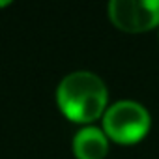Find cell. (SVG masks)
Returning a JSON list of instances; mask_svg holds the SVG:
<instances>
[{
    "instance_id": "cell-1",
    "label": "cell",
    "mask_w": 159,
    "mask_h": 159,
    "mask_svg": "<svg viewBox=\"0 0 159 159\" xmlns=\"http://www.w3.org/2000/svg\"><path fill=\"white\" fill-rule=\"evenodd\" d=\"M107 99L109 94L103 79L86 69L67 73L56 88L60 111L69 120L81 124H90L105 114Z\"/></svg>"
},
{
    "instance_id": "cell-2",
    "label": "cell",
    "mask_w": 159,
    "mask_h": 159,
    "mask_svg": "<svg viewBox=\"0 0 159 159\" xmlns=\"http://www.w3.org/2000/svg\"><path fill=\"white\" fill-rule=\"evenodd\" d=\"M150 129V112L144 105L133 99H120L107 107L103 114V131L109 139L120 144L140 140Z\"/></svg>"
},
{
    "instance_id": "cell-3",
    "label": "cell",
    "mask_w": 159,
    "mask_h": 159,
    "mask_svg": "<svg viewBox=\"0 0 159 159\" xmlns=\"http://www.w3.org/2000/svg\"><path fill=\"white\" fill-rule=\"evenodd\" d=\"M107 10L124 32H146L159 25V0H111Z\"/></svg>"
},
{
    "instance_id": "cell-4",
    "label": "cell",
    "mask_w": 159,
    "mask_h": 159,
    "mask_svg": "<svg viewBox=\"0 0 159 159\" xmlns=\"http://www.w3.org/2000/svg\"><path fill=\"white\" fill-rule=\"evenodd\" d=\"M109 152V137L103 127L86 125L73 137V153L77 159H103Z\"/></svg>"
}]
</instances>
